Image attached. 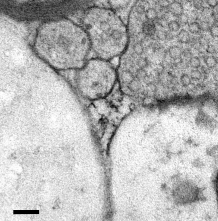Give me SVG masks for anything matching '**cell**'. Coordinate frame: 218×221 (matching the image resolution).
Returning <instances> with one entry per match:
<instances>
[{"label": "cell", "mask_w": 218, "mask_h": 221, "mask_svg": "<svg viewBox=\"0 0 218 221\" xmlns=\"http://www.w3.org/2000/svg\"><path fill=\"white\" fill-rule=\"evenodd\" d=\"M76 71L75 77L76 89L82 97L88 100L105 98L118 83L117 68L109 61L92 58Z\"/></svg>", "instance_id": "obj_1"}, {"label": "cell", "mask_w": 218, "mask_h": 221, "mask_svg": "<svg viewBox=\"0 0 218 221\" xmlns=\"http://www.w3.org/2000/svg\"><path fill=\"white\" fill-rule=\"evenodd\" d=\"M183 2L182 5L184 8V11H190L193 8V5L192 3L191 2H188L186 0H183Z\"/></svg>", "instance_id": "obj_18"}, {"label": "cell", "mask_w": 218, "mask_h": 221, "mask_svg": "<svg viewBox=\"0 0 218 221\" xmlns=\"http://www.w3.org/2000/svg\"><path fill=\"white\" fill-rule=\"evenodd\" d=\"M201 61L197 57H191L190 60V64L191 67L194 68H198L201 66Z\"/></svg>", "instance_id": "obj_15"}, {"label": "cell", "mask_w": 218, "mask_h": 221, "mask_svg": "<svg viewBox=\"0 0 218 221\" xmlns=\"http://www.w3.org/2000/svg\"><path fill=\"white\" fill-rule=\"evenodd\" d=\"M169 11L173 16L179 17L184 13V9L181 2H174L170 4L169 7Z\"/></svg>", "instance_id": "obj_4"}, {"label": "cell", "mask_w": 218, "mask_h": 221, "mask_svg": "<svg viewBox=\"0 0 218 221\" xmlns=\"http://www.w3.org/2000/svg\"><path fill=\"white\" fill-rule=\"evenodd\" d=\"M188 30L191 34L197 35L201 34V30L200 23L198 21H193L188 24Z\"/></svg>", "instance_id": "obj_6"}, {"label": "cell", "mask_w": 218, "mask_h": 221, "mask_svg": "<svg viewBox=\"0 0 218 221\" xmlns=\"http://www.w3.org/2000/svg\"><path fill=\"white\" fill-rule=\"evenodd\" d=\"M191 77L192 79L198 80L202 78V73L198 70H193L191 72Z\"/></svg>", "instance_id": "obj_17"}, {"label": "cell", "mask_w": 218, "mask_h": 221, "mask_svg": "<svg viewBox=\"0 0 218 221\" xmlns=\"http://www.w3.org/2000/svg\"><path fill=\"white\" fill-rule=\"evenodd\" d=\"M190 18V20H191L192 21H198L200 20V11L197 10L192 9L189 11V14H188Z\"/></svg>", "instance_id": "obj_11"}, {"label": "cell", "mask_w": 218, "mask_h": 221, "mask_svg": "<svg viewBox=\"0 0 218 221\" xmlns=\"http://www.w3.org/2000/svg\"><path fill=\"white\" fill-rule=\"evenodd\" d=\"M192 5L193 8L199 11H201L204 8L208 7L206 0H194L192 2Z\"/></svg>", "instance_id": "obj_7"}, {"label": "cell", "mask_w": 218, "mask_h": 221, "mask_svg": "<svg viewBox=\"0 0 218 221\" xmlns=\"http://www.w3.org/2000/svg\"><path fill=\"white\" fill-rule=\"evenodd\" d=\"M156 27L153 21L148 20L142 25V32L147 37H151L156 34Z\"/></svg>", "instance_id": "obj_3"}, {"label": "cell", "mask_w": 218, "mask_h": 221, "mask_svg": "<svg viewBox=\"0 0 218 221\" xmlns=\"http://www.w3.org/2000/svg\"><path fill=\"white\" fill-rule=\"evenodd\" d=\"M214 10L215 11L217 12L218 13V5H217V6L214 9Z\"/></svg>", "instance_id": "obj_26"}, {"label": "cell", "mask_w": 218, "mask_h": 221, "mask_svg": "<svg viewBox=\"0 0 218 221\" xmlns=\"http://www.w3.org/2000/svg\"><path fill=\"white\" fill-rule=\"evenodd\" d=\"M186 1H188V2H193V1L194 0H186Z\"/></svg>", "instance_id": "obj_27"}, {"label": "cell", "mask_w": 218, "mask_h": 221, "mask_svg": "<svg viewBox=\"0 0 218 221\" xmlns=\"http://www.w3.org/2000/svg\"><path fill=\"white\" fill-rule=\"evenodd\" d=\"M180 84L182 86H188L191 83V77L187 74H183L180 77Z\"/></svg>", "instance_id": "obj_10"}, {"label": "cell", "mask_w": 218, "mask_h": 221, "mask_svg": "<svg viewBox=\"0 0 218 221\" xmlns=\"http://www.w3.org/2000/svg\"><path fill=\"white\" fill-rule=\"evenodd\" d=\"M209 33L213 38H218V22H214L211 26Z\"/></svg>", "instance_id": "obj_13"}, {"label": "cell", "mask_w": 218, "mask_h": 221, "mask_svg": "<svg viewBox=\"0 0 218 221\" xmlns=\"http://www.w3.org/2000/svg\"><path fill=\"white\" fill-rule=\"evenodd\" d=\"M210 155L215 158H218V146L214 147L210 150Z\"/></svg>", "instance_id": "obj_20"}, {"label": "cell", "mask_w": 218, "mask_h": 221, "mask_svg": "<svg viewBox=\"0 0 218 221\" xmlns=\"http://www.w3.org/2000/svg\"><path fill=\"white\" fill-rule=\"evenodd\" d=\"M206 65L209 68H214L217 64V61L215 58L213 56H209L205 60Z\"/></svg>", "instance_id": "obj_12"}, {"label": "cell", "mask_w": 218, "mask_h": 221, "mask_svg": "<svg viewBox=\"0 0 218 221\" xmlns=\"http://www.w3.org/2000/svg\"><path fill=\"white\" fill-rule=\"evenodd\" d=\"M100 27H101L102 31L105 32H107L109 30L110 26L108 23L104 22H103L101 23Z\"/></svg>", "instance_id": "obj_22"}, {"label": "cell", "mask_w": 218, "mask_h": 221, "mask_svg": "<svg viewBox=\"0 0 218 221\" xmlns=\"http://www.w3.org/2000/svg\"><path fill=\"white\" fill-rule=\"evenodd\" d=\"M191 38L189 32L185 29H181L177 35L178 40L181 44H188Z\"/></svg>", "instance_id": "obj_5"}, {"label": "cell", "mask_w": 218, "mask_h": 221, "mask_svg": "<svg viewBox=\"0 0 218 221\" xmlns=\"http://www.w3.org/2000/svg\"><path fill=\"white\" fill-rule=\"evenodd\" d=\"M180 22L181 24L186 25H188L189 23V21H190V18H189V14L187 13H183L181 14L180 17Z\"/></svg>", "instance_id": "obj_16"}, {"label": "cell", "mask_w": 218, "mask_h": 221, "mask_svg": "<svg viewBox=\"0 0 218 221\" xmlns=\"http://www.w3.org/2000/svg\"><path fill=\"white\" fill-rule=\"evenodd\" d=\"M212 19L214 21V23L218 22V13L214 11L212 15Z\"/></svg>", "instance_id": "obj_25"}, {"label": "cell", "mask_w": 218, "mask_h": 221, "mask_svg": "<svg viewBox=\"0 0 218 221\" xmlns=\"http://www.w3.org/2000/svg\"><path fill=\"white\" fill-rule=\"evenodd\" d=\"M145 14L147 19L149 20L153 21L158 16L157 12L156 10L152 8L147 10Z\"/></svg>", "instance_id": "obj_8"}, {"label": "cell", "mask_w": 218, "mask_h": 221, "mask_svg": "<svg viewBox=\"0 0 218 221\" xmlns=\"http://www.w3.org/2000/svg\"><path fill=\"white\" fill-rule=\"evenodd\" d=\"M207 51L208 53L210 54H212L214 53L215 51L214 46L212 45H208L207 46Z\"/></svg>", "instance_id": "obj_24"}, {"label": "cell", "mask_w": 218, "mask_h": 221, "mask_svg": "<svg viewBox=\"0 0 218 221\" xmlns=\"http://www.w3.org/2000/svg\"><path fill=\"white\" fill-rule=\"evenodd\" d=\"M199 21H200L199 22L200 23V26H201V31L204 32H209L211 26L212 25L211 23L208 21H206L201 20Z\"/></svg>", "instance_id": "obj_14"}, {"label": "cell", "mask_w": 218, "mask_h": 221, "mask_svg": "<svg viewBox=\"0 0 218 221\" xmlns=\"http://www.w3.org/2000/svg\"><path fill=\"white\" fill-rule=\"evenodd\" d=\"M206 3L208 7L214 9L218 5V0H206Z\"/></svg>", "instance_id": "obj_19"}, {"label": "cell", "mask_w": 218, "mask_h": 221, "mask_svg": "<svg viewBox=\"0 0 218 221\" xmlns=\"http://www.w3.org/2000/svg\"><path fill=\"white\" fill-rule=\"evenodd\" d=\"M169 29V31L172 32H177L180 30L181 28V24L179 22L176 20H171L169 22L168 24Z\"/></svg>", "instance_id": "obj_9"}, {"label": "cell", "mask_w": 218, "mask_h": 221, "mask_svg": "<svg viewBox=\"0 0 218 221\" xmlns=\"http://www.w3.org/2000/svg\"><path fill=\"white\" fill-rule=\"evenodd\" d=\"M158 4L163 8H168L169 7L170 5L169 0H159Z\"/></svg>", "instance_id": "obj_21"}, {"label": "cell", "mask_w": 218, "mask_h": 221, "mask_svg": "<svg viewBox=\"0 0 218 221\" xmlns=\"http://www.w3.org/2000/svg\"><path fill=\"white\" fill-rule=\"evenodd\" d=\"M174 1H175V2H179L180 0H174Z\"/></svg>", "instance_id": "obj_28"}, {"label": "cell", "mask_w": 218, "mask_h": 221, "mask_svg": "<svg viewBox=\"0 0 218 221\" xmlns=\"http://www.w3.org/2000/svg\"><path fill=\"white\" fill-rule=\"evenodd\" d=\"M179 201L183 204L194 202L198 196V190L197 186L191 182H183L180 185Z\"/></svg>", "instance_id": "obj_2"}, {"label": "cell", "mask_w": 218, "mask_h": 221, "mask_svg": "<svg viewBox=\"0 0 218 221\" xmlns=\"http://www.w3.org/2000/svg\"><path fill=\"white\" fill-rule=\"evenodd\" d=\"M136 11L137 13L140 14L145 13L146 11L145 7L142 5H139L137 7Z\"/></svg>", "instance_id": "obj_23"}]
</instances>
